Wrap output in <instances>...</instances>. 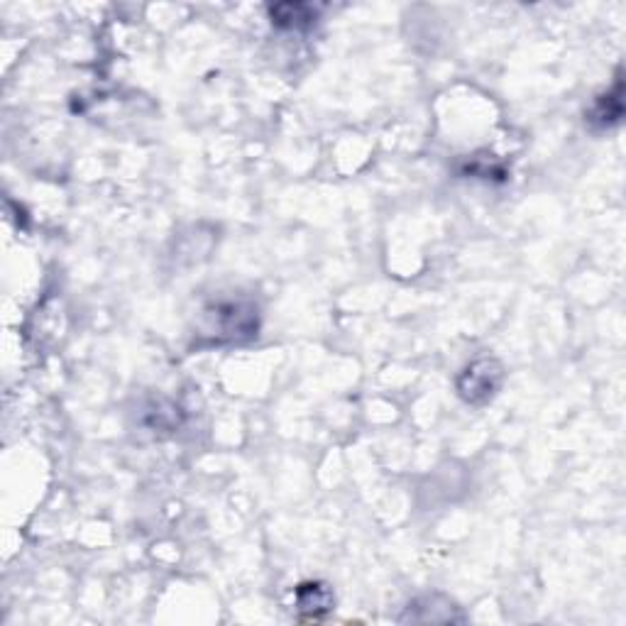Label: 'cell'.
<instances>
[{"instance_id":"277c9868","label":"cell","mask_w":626,"mask_h":626,"mask_svg":"<svg viewBox=\"0 0 626 626\" xmlns=\"http://www.w3.org/2000/svg\"><path fill=\"white\" fill-rule=\"evenodd\" d=\"M269 20H272L277 30L306 32L316 25L318 10L306 3H279L269 8Z\"/></svg>"},{"instance_id":"5b68a950","label":"cell","mask_w":626,"mask_h":626,"mask_svg":"<svg viewBox=\"0 0 626 626\" xmlns=\"http://www.w3.org/2000/svg\"><path fill=\"white\" fill-rule=\"evenodd\" d=\"M622 96H624V84H622V79H617V84H614L612 91L602 93V96L592 103V108L587 111V123H590L592 128H600V130H607V128H612V125H617L624 115Z\"/></svg>"},{"instance_id":"7a4b0ae2","label":"cell","mask_w":626,"mask_h":626,"mask_svg":"<svg viewBox=\"0 0 626 626\" xmlns=\"http://www.w3.org/2000/svg\"><path fill=\"white\" fill-rule=\"evenodd\" d=\"M504 380L502 365L497 360L482 358L470 362L458 377V394L470 404H485L497 394Z\"/></svg>"},{"instance_id":"6da1fadb","label":"cell","mask_w":626,"mask_h":626,"mask_svg":"<svg viewBox=\"0 0 626 626\" xmlns=\"http://www.w3.org/2000/svg\"><path fill=\"white\" fill-rule=\"evenodd\" d=\"M203 328L216 343L250 338L257 331V309L243 301H221L203 311Z\"/></svg>"},{"instance_id":"3957f363","label":"cell","mask_w":626,"mask_h":626,"mask_svg":"<svg viewBox=\"0 0 626 626\" xmlns=\"http://www.w3.org/2000/svg\"><path fill=\"white\" fill-rule=\"evenodd\" d=\"M294 607L301 619L316 622L333 609V592L323 582H304L294 590Z\"/></svg>"}]
</instances>
